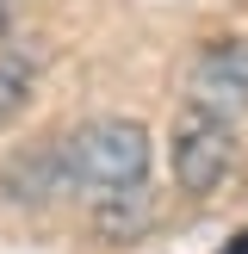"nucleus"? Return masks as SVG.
I'll return each instance as SVG.
<instances>
[{
  "instance_id": "nucleus-1",
  "label": "nucleus",
  "mask_w": 248,
  "mask_h": 254,
  "mask_svg": "<svg viewBox=\"0 0 248 254\" xmlns=\"http://www.w3.org/2000/svg\"><path fill=\"white\" fill-rule=\"evenodd\" d=\"M56 186L81 198H124L149 180V130L136 118H87L56 136Z\"/></svg>"
},
{
  "instance_id": "nucleus-2",
  "label": "nucleus",
  "mask_w": 248,
  "mask_h": 254,
  "mask_svg": "<svg viewBox=\"0 0 248 254\" xmlns=\"http://www.w3.org/2000/svg\"><path fill=\"white\" fill-rule=\"evenodd\" d=\"M230 155H236V130L230 118L205 106H186L174 118V143H168V161H174V186L180 192H211V186L230 174Z\"/></svg>"
},
{
  "instance_id": "nucleus-3",
  "label": "nucleus",
  "mask_w": 248,
  "mask_h": 254,
  "mask_svg": "<svg viewBox=\"0 0 248 254\" xmlns=\"http://www.w3.org/2000/svg\"><path fill=\"white\" fill-rule=\"evenodd\" d=\"M186 106H205L217 118H236L248 106V44H211L192 62V81H186Z\"/></svg>"
},
{
  "instance_id": "nucleus-4",
  "label": "nucleus",
  "mask_w": 248,
  "mask_h": 254,
  "mask_svg": "<svg viewBox=\"0 0 248 254\" xmlns=\"http://www.w3.org/2000/svg\"><path fill=\"white\" fill-rule=\"evenodd\" d=\"M25 99H31V74L19 68V62H0V124H12L25 112Z\"/></svg>"
},
{
  "instance_id": "nucleus-5",
  "label": "nucleus",
  "mask_w": 248,
  "mask_h": 254,
  "mask_svg": "<svg viewBox=\"0 0 248 254\" xmlns=\"http://www.w3.org/2000/svg\"><path fill=\"white\" fill-rule=\"evenodd\" d=\"M12 19H19V0H0V37L12 31Z\"/></svg>"
},
{
  "instance_id": "nucleus-6",
  "label": "nucleus",
  "mask_w": 248,
  "mask_h": 254,
  "mask_svg": "<svg viewBox=\"0 0 248 254\" xmlns=\"http://www.w3.org/2000/svg\"><path fill=\"white\" fill-rule=\"evenodd\" d=\"M230 254H248V236H242V242H236V248H230Z\"/></svg>"
}]
</instances>
